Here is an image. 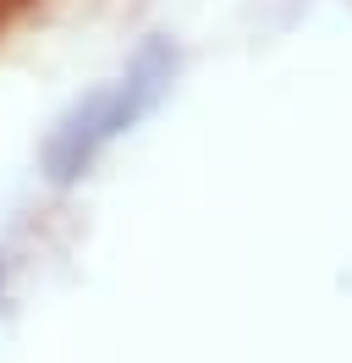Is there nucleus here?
I'll use <instances>...</instances> for the list:
<instances>
[{
	"label": "nucleus",
	"instance_id": "1",
	"mask_svg": "<svg viewBox=\"0 0 352 363\" xmlns=\"http://www.w3.org/2000/svg\"><path fill=\"white\" fill-rule=\"evenodd\" d=\"M176 72V50L165 45V39H149V45L132 55L127 77L110 89V105H105V133L121 138L132 127V121H143V116L160 105V94H165V83H171Z\"/></svg>",
	"mask_w": 352,
	"mask_h": 363
},
{
	"label": "nucleus",
	"instance_id": "2",
	"mask_svg": "<svg viewBox=\"0 0 352 363\" xmlns=\"http://www.w3.org/2000/svg\"><path fill=\"white\" fill-rule=\"evenodd\" d=\"M105 105H110V89H94L83 105L50 133V143H44V171H50V182H77L88 165H94V155L110 143Z\"/></svg>",
	"mask_w": 352,
	"mask_h": 363
}]
</instances>
